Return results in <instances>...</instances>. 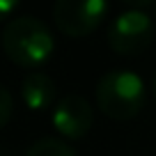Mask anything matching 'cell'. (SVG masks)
I'll return each instance as SVG.
<instances>
[{
  "label": "cell",
  "mask_w": 156,
  "mask_h": 156,
  "mask_svg": "<svg viewBox=\"0 0 156 156\" xmlns=\"http://www.w3.org/2000/svg\"><path fill=\"white\" fill-rule=\"evenodd\" d=\"M2 46L7 58L21 67L44 64L53 55L55 41L46 23L34 16H14L2 32Z\"/></svg>",
  "instance_id": "1"
},
{
  "label": "cell",
  "mask_w": 156,
  "mask_h": 156,
  "mask_svg": "<svg viewBox=\"0 0 156 156\" xmlns=\"http://www.w3.org/2000/svg\"><path fill=\"white\" fill-rule=\"evenodd\" d=\"M145 83L136 71L115 69L97 83V103L103 115L112 119H131L145 106Z\"/></svg>",
  "instance_id": "2"
},
{
  "label": "cell",
  "mask_w": 156,
  "mask_h": 156,
  "mask_svg": "<svg viewBox=\"0 0 156 156\" xmlns=\"http://www.w3.org/2000/svg\"><path fill=\"white\" fill-rule=\"evenodd\" d=\"M154 41V21L138 7L122 12L108 28V44L119 55H138Z\"/></svg>",
  "instance_id": "3"
},
{
  "label": "cell",
  "mask_w": 156,
  "mask_h": 156,
  "mask_svg": "<svg viewBox=\"0 0 156 156\" xmlns=\"http://www.w3.org/2000/svg\"><path fill=\"white\" fill-rule=\"evenodd\" d=\"M108 14L103 0H58L53 5V21L67 37H85L94 32Z\"/></svg>",
  "instance_id": "4"
},
{
  "label": "cell",
  "mask_w": 156,
  "mask_h": 156,
  "mask_svg": "<svg viewBox=\"0 0 156 156\" xmlns=\"http://www.w3.org/2000/svg\"><path fill=\"white\" fill-rule=\"evenodd\" d=\"M55 131H60L69 140H78L90 133L94 122V110L87 103V99L80 94H67L58 101L51 117Z\"/></svg>",
  "instance_id": "5"
},
{
  "label": "cell",
  "mask_w": 156,
  "mask_h": 156,
  "mask_svg": "<svg viewBox=\"0 0 156 156\" xmlns=\"http://www.w3.org/2000/svg\"><path fill=\"white\" fill-rule=\"evenodd\" d=\"M55 92H58V87H55L53 78L41 71L28 73L23 78V85H21V97L30 110H46L53 103Z\"/></svg>",
  "instance_id": "6"
},
{
  "label": "cell",
  "mask_w": 156,
  "mask_h": 156,
  "mask_svg": "<svg viewBox=\"0 0 156 156\" xmlns=\"http://www.w3.org/2000/svg\"><path fill=\"white\" fill-rule=\"evenodd\" d=\"M25 156H76V151L60 138H39L30 145Z\"/></svg>",
  "instance_id": "7"
},
{
  "label": "cell",
  "mask_w": 156,
  "mask_h": 156,
  "mask_svg": "<svg viewBox=\"0 0 156 156\" xmlns=\"http://www.w3.org/2000/svg\"><path fill=\"white\" fill-rule=\"evenodd\" d=\"M12 108H14V103H12V94H9V90H7L5 85H0V129L5 126L7 122H9V117H12Z\"/></svg>",
  "instance_id": "8"
},
{
  "label": "cell",
  "mask_w": 156,
  "mask_h": 156,
  "mask_svg": "<svg viewBox=\"0 0 156 156\" xmlns=\"http://www.w3.org/2000/svg\"><path fill=\"white\" fill-rule=\"evenodd\" d=\"M16 7H19V2H14V0H0V21L12 16V12H14Z\"/></svg>",
  "instance_id": "9"
},
{
  "label": "cell",
  "mask_w": 156,
  "mask_h": 156,
  "mask_svg": "<svg viewBox=\"0 0 156 156\" xmlns=\"http://www.w3.org/2000/svg\"><path fill=\"white\" fill-rule=\"evenodd\" d=\"M0 156H5V151H0Z\"/></svg>",
  "instance_id": "10"
},
{
  "label": "cell",
  "mask_w": 156,
  "mask_h": 156,
  "mask_svg": "<svg viewBox=\"0 0 156 156\" xmlns=\"http://www.w3.org/2000/svg\"><path fill=\"white\" fill-rule=\"evenodd\" d=\"M154 92H156V83H154Z\"/></svg>",
  "instance_id": "11"
}]
</instances>
